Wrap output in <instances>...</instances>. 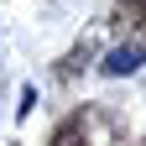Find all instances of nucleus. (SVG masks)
<instances>
[{"instance_id": "1", "label": "nucleus", "mask_w": 146, "mask_h": 146, "mask_svg": "<svg viewBox=\"0 0 146 146\" xmlns=\"http://www.w3.org/2000/svg\"><path fill=\"white\" fill-rule=\"evenodd\" d=\"M146 68V47H115L104 58V78H125V73Z\"/></svg>"}]
</instances>
